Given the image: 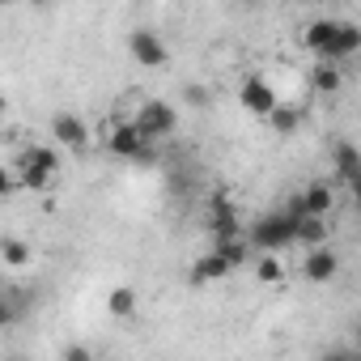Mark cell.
<instances>
[{
  "instance_id": "1",
  "label": "cell",
  "mask_w": 361,
  "mask_h": 361,
  "mask_svg": "<svg viewBox=\"0 0 361 361\" xmlns=\"http://www.w3.org/2000/svg\"><path fill=\"white\" fill-rule=\"evenodd\" d=\"M302 47L310 51V56H319V60H331V64H340V60H348V56H357L361 51V30L353 26V22H310L306 30H302Z\"/></svg>"
},
{
  "instance_id": "2",
  "label": "cell",
  "mask_w": 361,
  "mask_h": 361,
  "mask_svg": "<svg viewBox=\"0 0 361 361\" xmlns=\"http://www.w3.org/2000/svg\"><path fill=\"white\" fill-rule=\"evenodd\" d=\"M9 166H13V178L22 192H43V188H51V178L60 170V153L51 145H26Z\"/></svg>"
},
{
  "instance_id": "3",
  "label": "cell",
  "mask_w": 361,
  "mask_h": 361,
  "mask_svg": "<svg viewBox=\"0 0 361 361\" xmlns=\"http://www.w3.org/2000/svg\"><path fill=\"white\" fill-rule=\"evenodd\" d=\"M247 255H251V243L243 238V234H234V238H217V247L192 268V281L196 285H209V281H221V276H230L234 268H243L247 264Z\"/></svg>"
},
{
  "instance_id": "4",
  "label": "cell",
  "mask_w": 361,
  "mask_h": 361,
  "mask_svg": "<svg viewBox=\"0 0 361 361\" xmlns=\"http://www.w3.org/2000/svg\"><path fill=\"white\" fill-rule=\"evenodd\" d=\"M293 221H298V213H289V209L264 213L247 234L251 251H285V247H293Z\"/></svg>"
},
{
  "instance_id": "5",
  "label": "cell",
  "mask_w": 361,
  "mask_h": 361,
  "mask_svg": "<svg viewBox=\"0 0 361 361\" xmlns=\"http://www.w3.org/2000/svg\"><path fill=\"white\" fill-rule=\"evenodd\" d=\"M132 123L140 128V136H149V140H166V136L178 128V111H174L166 98H149V102H140V111H136Z\"/></svg>"
},
{
  "instance_id": "6",
  "label": "cell",
  "mask_w": 361,
  "mask_h": 361,
  "mask_svg": "<svg viewBox=\"0 0 361 361\" xmlns=\"http://www.w3.org/2000/svg\"><path fill=\"white\" fill-rule=\"evenodd\" d=\"M128 56H132L140 68H161V64L170 60L166 39H161L157 30H149V26H140V30H132V35H128Z\"/></svg>"
},
{
  "instance_id": "7",
  "label": "cell",
  "mask_w": 361,
  "mask_h": 361,
  "mask_svg": "<svg viewBox=\"0 0 361 361\" xmlns=\"http://www.w3.org/2000/svg\"><path fill=\"white\" fill-rule=\"evenodd\" d=\"M106 145H111V153L115 157H132V161H140V157H149V149H153V140L149 136H140V128L128 119V123H115L111 128V136H106Z\"/></svg>"
},
{
  "instance_id": "8",
  "label": "cell",
  "mask_w": 361,
  "mask_h": 361,
  "mask_svg": "<svg viewBox=\"0 0 361 361\" xmlns=\"http://www.w3.org/2000/svg\"><path fill=\"white\" fill-rule=\"evenodd\" d=\"M336 272H340V255H336L327 243H319V247H306L302 276H306L310 285H327V281H336Z\"/></svg>"
},
{
  "instance_id": "9",
  "label": "cell",
  "mask_w": 361,
  "mask_h": 361,
  "mask_svg": "<svg viewBox=\"0 0 361 361\" xmlns=\"http://www.w3.org/2000/svg\"><path fill=\"white\" fill-rule=\"evenodd\" d=\"M51 136H56V145L81 153L90 145V123L81 115H73V111H60V115H51Z\"/></svg>"
},
{
  "instance_id": "10",
  "label": "cell",
  "mask_w": 361,
  "mask_h": 361,
  "mask_svg": "<svg viewBox=\"0 0 361 361\" xmlns=\"http://www.w3.org/2000/svg\"><path fill=\"white\" fill-rule=\"evenodd\" d=\"M238 102H243V106H247L251 115L268 119V111H272V106H276L281 98H276V90H272V85H268L264 77H247V81H243V90H238Z\"/></svg>"
},
{
  "instance_id": "11",
  "label": "cell",
  "mask_w": 361,
  "mask_h": 361,
  "mask_svg": "<svg viewBox=\"0 0 361 361\" xmlns=\"http://www.w3.org/2000/svg\"><path fill=\"white\" fill-rule=\"evenodd\" d=\"M336 209V192H331V183H310L302 196H298V213H314V217H327Z\"/></svg>"
},
{
  "instance_id": "12",
  "label": "cell",
  "mask_w": 361,
  "mask_h": 361,
  "mask_svg": "<svg viewBox=\"0 0 361 361\" xmlns=\"http://www.w3.org/2000/svg\"><path fill=\"white\" fill-rule=\"evenodd\" d=\"M26 314H30V302L22 298V289H0V331L18 327Z\"/></svg>"
},
{
  "instance_id": "13",
  "label": "cell",
  "mask_w": 361,
  "mask_h": 361,
  "mask_svg": "<svg viewBox=\"0 0 361 361\" xmlns=\"http://www.w3.org/2000/svg\"><path fill=\"white\" fill-rule=\"evenodd\" d=\"M213 238H234V234H243L238 230V213H234V204L226 200V196H213Z\"/></svg>"
},
{
  "instance_id": "14",
  "label": "cell",
  "mask_w": 361,
  "mask_h": 361,
  "mask_svg": "<svg viewBox=\"0 0 361 361\" xmlns=\"http://www.w3.org/2000/svg\"><path fill=\"white\" fill-rule=\"evenodd\" d=\"M336 170L348 188H357V174H361V157H357V145L353 140H340L336 145Z\"/></svg>"
},
{
  "instance_id": "15",
  "label": "cell",
  "mask_w": 361,
  "mask_h": 361,
  "mask_svg": "<svg viewBox=\"0 0 361 361\" xmlns=\"http://www.w3.org/2000/svg\"><path fill=\"white\" fill-rule=\"evenodd\" d=\"M310 85H314L319 94H336V90L344 85V77H340V68H336L331 60H319L314 73H310Z\"/></svg>"
},
{
  "instance_id": "16",
  "label": "cell",
  "mask_w": 361,
  "mask_h": 361,
  "mask_svg": "<svg viewBox=\"0 0 361 361\" xmlns=\"http://www.w3.org/2000/svg\"><path fill=\"white\" fill-rule=\"evenodd\" d=\"M106 310H111L115 319H132V314H136V289H128V285L111 289V293H106Z\"/></svg>"
},
{
  "instance_id": "17",
  "label": "cell",
  "mask_w": 361,
  "mask_h": 361,
  "mask_svg": "<svg viewBox=\"0 0 361 361\" xmlns=\"http://www.w3.org/2000/svg\"><path fill=\"white\" fill-rule=\"evenodd\" d=\"M0 259H5L9 268H26L30 264V247L22 238H0Z\"/></svg>"
},
{
  "instance_id": "18",
  "label": "cell",
  "mask_w": 361,
  "mask_h": 361,
  "mask_svg": "<svg viewBox=\"0 0 361 361\" xmlns=\"http://www.w3.org/2000/svg\"><path fill=\"white\" fill-rule=\"evenodd\" d=\"M268 119H272V128H276V132H293V128L302 123V111H298V106H281V102H276V106L268 111Z\"/></svg>"
},
{
  "instance_id": "19",
  "label": "cell",
  "mask_w": 361,
  "mask_h": 361,
  "mask_svg": "<svg viewBox=\"0 0 361 361\" xmlns=\"http://www.w3.org/2000/svg\"><path fill=\"white\" fill-rule=\"evenodd\" d=\"M281 276H285V268H281L276 251H264V259H259V281H264V285H276Z\"/></svg>"
},
{
  "instance_id": "20",
  "label": "cell",
  "mask_w": 361,
  "mask_h": 361,
  "mask_svg": "<svg viewBox=\"0 0 361 361\" xmlns=\"http://www.w3.org/2000/svg\"><path fill=\"white\" fill-rule=\"evenodd\" d=\"M13 192H22L18 178H13V166H0V200H9Z\"/></svg>"
},
{
  "instance_id": "21",
  "label": "cell",
  "mask_w": 361,
  "mask_h": 361,
  "mask_svg": "<svg viewBox=\"0 0 361 361\" xmlns=\"http://www.w3.org/2000/svg\"><path fill=\"white\" fill-rule=\"evenodd\" d=\"M188 102H196V106H204V102H209V94H204V85H192V90H188Z\"/></svg>"
},
{
  "instance_id": "22",
  "label": "cell",
  "mask_w": 361,
  "mask_h": 361,
  "mask_svg": "<svg viewBox=\"0 0 361 361\" xmlns=\"http://www.w3.org/2000/svg\"><path fill=\"white\" fill-rule=\"evenodd\" d=\"M64 357H68V361H81V357H90V353H85L81 344H73V348H64Z\"/></svg>"
},
{
  "instance_id": "23",
  "label": "cell",
  "mask_w": 361,
  "mask_h": 361,
  "mask_svg": "<svg viewBox=\"0 0 361 361\" xmlns=\"http://www.w3.org/2000/svg\"><path fill=\"white\" fill-rule=\"evenodd\" d=\"M26 5H35V9H47V5H51V0H26Z\"/></svg>"
},
{
  "instance_id": "24",
  "label": "cell",
  "mask_w": 361,
  "mask_h": 361,
  "mask_svg": "<svg viewBox=\"0 0 361 361\" xmlns=\"http://www.w3.org/2000/svg\"><path fill=\"white\" fill-rule=\"evenodd\" d=\"M13 5H22V0H0V9H13Z\"/></svg>"
},
{
  "instance_id": "25",
  "label": "cell",
  "mask_w": 361,
  "mask_h": 361,
  "mask_svg": "<svg viewBox=\"0 0 361 361\" xmlns=\"http://www.w3.org/2000/svg\"><path fill=\"white\" fill-rule=\"evenodd\" d=\"M243 5H259V0H243Z\"/></svg>"
},
{
  "instance_id": "26",
  "label": "cell",
  "mask_w": 361,
  "mask_h": 361,
  "mask_svg": "<svg viewBox=\"0 0 361 361\" xmlns=\"http://www.w3.org/2000/svg\"><path fill=\"white\" fill-rule=\"evenodd\" d=\"M0 111H5V98H0Z\"/></svg>"
},
{
  "instance_id": "27",
  "label": "cell",
  "mask_w": 361,
  "mask_h": 361,
  "mask_svg": "<svg viewBox=\"0 0 361 361\" xmlns=\"http://www.w3.org/2000/svg\"><path fill=\"white\" fill-rule=\"evenodd\" d=\"M340 5H348V0H340Z\"/></svg>"
}]
</instances>
